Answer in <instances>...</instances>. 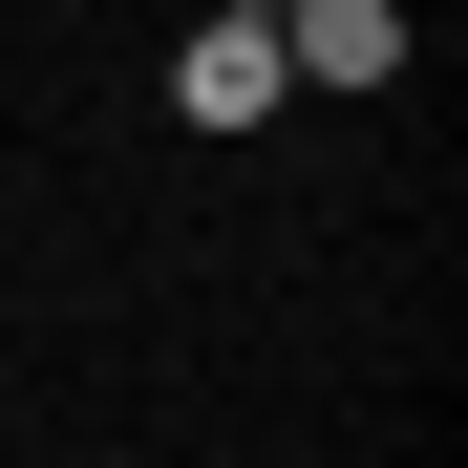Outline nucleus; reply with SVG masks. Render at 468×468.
<instances>
[{
  "instance_id": "nucleus-1",
  "label": "nucleus",
  "mask_w": 468,
  "mask_h": 468,
  "mask_svg": "<svg viewBox=\"0 0 468 468\" xmlns=\"http://www.w3.org/2000/svg\"><path fill=\"white\" fill-rule=\"evenodd\" d=\"M298 86H277V22H192L171 43V128H277Z\"/></svg>"
},
{
  "instance_id": "nucleus-2",
  "label": "nucleus",
  "mask_w": 468,
  "mask_h": 468,
  "mask_svg": "<svg viewBox=\"0 0 468 468\" xmlns=\"http://www.w3.org/2000/svg\"><path fill=\"white\" fill-rule=\"evenodd\" d=\"M405 64V0H277V86H383Z\"/></svg>"
},
{
  "instance_id": "nucleus-3",
  "label": "nucleus",
  "mask_w": 468,
  "mask_h": 468,
  "mask_svg": "<svg viewBox=\"0 0 468 468\" xmlns=\"http://www.w3.org/2000/svg\"><path fill=\"white\" fill-rule=\"evenodd\" d=\"M213 22H277V0H213Z\"/></svg>"
}]
</instances>
